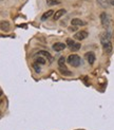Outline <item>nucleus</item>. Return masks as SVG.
<instances>
[{
	"label": "nucleus",
	"mask_w": 114,
	"mask_h": 130,
	"mask_svg": "<svg viewBox=\"0 0 114 130\" xmlns=\"http://www.w3.org/2000/svg\"><path fill=\"white\" fill-rule=\"evenodd\" d=\"M87 37H88V32H87V31H79V32H77V33L74 35L75 39H77V40H79V41L86 39Z\"/></svg>",
	"instance_id": "nucleus-4"
},
{
	"label": "nucleus",
	"mask_w": 114,
	"mask_h": 130,
	"mask_svg": "<svg viewBox=\"0 0 114 130\" xmlns=\"http://www.w3.org/2000/svg\"><path fill=\"white\" fill-rule=\"evenodd\" d=\"M67 47V44L66 43H63V42H56L53 44V50L56 51V52H60L62 50H65Z\"/></svg>",
	"instance_id": "nucleus-6"
},
{
	"label": "nucleus",
	"mask_w": 114,
	"mask_h": 130,
	"mask_svg": "<svg viewBox=\"0 0 114 130\" xmlns=\"http://www.w3.org/2000/svg\"><path fill=\"white\" fill-rule=\"evenodd\" d=\"M109 3H110L111 5H113V6H114V0H109Z\"/></svg>",
	"instance_id": "nucleus-21"
},
{
	"label": "nucleus",
	"mask_w": 114,
	"mask_h": 130,
	"mask_svg": "<svg viewBox=\"0 0 114 130\" xmlns=\"http://www.w3.org/2000/svg\"><path fill=\"white\" fill-rule=\"evenodd\" d=\"M65 63H66V58L62 56V57H60L58 59V66L59 67H63V66H65Z\"/></svg>",
	"instance_id": "nucleus-17"
},
{
	"label": "nucleus",
	"mask_w": 114,
	"mask_h": 130,
	"mask_svg": "<svg viewBox=\"0 0 114 130\" xmlns=\"http://www.w3.org/2000/svg\"><path fill=\"white\" fill-rule=\"evenodd\" d=\"M33 68H34V70H35L36 73H40V72H41V68H40V64H39V63L34 62V63H33Z\"/></svg>",
	"instance_id": "nucleus-14"
},
{
	"label": "nucleus",
	"mask_w": 114,
	"mask_h": 130,
	"mask_svg": "<svg viewBox=\"0 0 114 130\" xmlns=\"http://www.w3.org/2000/svg\"><path fill=\"white\" fill-rule=\"evenodd\" d=\"M85 57H86V59H87V61L90 63V64H93L94 63V61H95V55H94V53L93 52H87V53L85 54Z\"/></svg>",
	"instance_id": "nucleus-5"
},
{
	"label": "nucleus",
	"mask_w": 114,
	"mask_h": 130,
	"mask_svg": "<svg viewBox=\"0 0 114 130\" xmlns=\"http://www.w3.org/2000/svg\"><path fill=\"white\" fill-rule=\"evenodd\" d=\"M71 24L72 25H75V27H82L85 25V22L81 20V19H78V18H74L71 20Z\"/></svg>",
	"instance_id": "nucleus-8"
},
{
	"label": "nucleus",
	"mask_w": 114,
	"mask_h": 130,
	"mask_svg": "<svg viewBox=\"0 0 114 130\" xmlns=\"http://www.w3.org/2000/svg\"><path fill=\"white\" fill-rule=\"evenodd\" d=\"M35 62L39 63V64H44V63L47 62V60H46V58H43V57H41V56L39 55V56H37V57L35 58Z\"/></svg>",
	"instance_id": "nucleus-13"
},
{
	"label": "nucleus",
	"mask_w": 114,
	"mask_h": 130,
	"mask_svg": "<svg viewBox=\"0 0 114 130\" xmlns=\"http://www.w3.org/2000/svg\"><path fill=\"white\" fill-rule=\"evenodd\" d=\"M63 14H66V10L65 9H61V10H58L56 13H54V20H58L60 17H62Z\"/></svg>",
	"instance_id": "nucleus-9"
},
{
	"label": "nucleus",
	"mask_w": 114,
	"mask_h": 130,
	"mask_svg": "<svg viewBox=\"0 0 114 130\" xmlns=\"http://www.w3.org/2000/svg\"><path fill=\"white\" fill-rule=\"evenodd\" d=\"M37 55H42V56H44V57L48 58V59L50 60V62H52V61H53V57H52V55H51L49 52H47V51H40V52H38Z\"/></svg>",
	"instance_id": "nucleus-10"
},
{
	"label": "nucleus",
	"mask_w": 114,
	"mask_h": 130,
	"mask_svg": "<svg viewBox=\"0 0 114 130\" xmlns=\"http://www.w3.org/2000/svg\"><path fill=\"white\" fill-rule=\"evenodd\" d=\"M1 30L8 32L10 30V23L8 21H1Z\"/></svg>",
	"instance_id": "nucleus-12"
},
{
	"label": "nucleus",
	"mask_w": 114,
	"mask_h": 130,
	"mask_svg": "<svg viewBox=\"0 0 114 130\" xmlns=\"http://www.w3.org/2000/svg\"><path fill=\"white\" fill-rule=\"evenodd\" d=\"M101 41V45H103V49L106 53H111L112 52V43H111V40H100Z\"/></svg>",
	"instance_id": "nucleus-3"
},
{
	"label": "nucleus",
	"mask_w": 114,
	"mask_h": 130,
	"mask_svg": "<svg viewBox=\"0 0 114 130\" xmlns=\"http://www.w3.org/2000/svg\"><path fill=\"white\" fill-rule=\"evenodd\" d=\"M67 60L70 66L72 67H78L80 64V57L77 54H71L67 58Z\"/></svg>",
	"instance_id": "nucleus-1"
},
{
	"label": "nucleus",
	"mask_w": 114,
	"mask_h": 130,
	"mask_svg": "<svg viewBox=\"0 0 114 130\" xmlns=\"http://www.w3.org/2000/svg\"><path fill=\"white\" fill-rule=\"evenodd\" d=\"M59 72L62 74V75H65V76H71L72 75V72L70 70H68V68L66 66H63V67H59Z\"/></svg>",
	"instance_id": "nucleus-7"
},
{
	"label": "nucleus",
	"mask_w": 114,
	"mask_h": 130,
	"mask_svg": "<svg viewBox=\"0 0 114 130\" xmlns=\"http://www.w3.org/2000/svg\"><path fill=\"white\" fill-rule=\"evenodd\" d=\"M60 1L59 0H47V4L52 6V5H56V4H59Z\"/></svg>",
	"instance_id": "nucleus-15"
},
{
	"label": "nucleus",
	"mask_w": 114,
	"mask_h": 130,
	"mask_svg": "<svg viewBox=\"0 0 114 130\" xmlns=\"http://www.w3.org/2000/svg\"><path fill=\"white\" fill-rule=\"evenodd\" d=\"M70 49H71V51H73V52L78 51V50L80 49V43H79V42H75V43H74V44H73Z\"/></svg>",
	"instance_id": "nucleus-16"
},
{
	"label": "nucleus",
	"mask_w": 114,
	"mask_h": 130,
	"mask_svg": "<svg viewBox=\"0 0 114 130\" xmlns=\"http://www.w3.org/2000/svg\"><path fill=\"white\" fill-rule=\"evenodd\" d=\"M97 1L100 3V4H103V5H105V3L108 1V0H97Z\"/></svg>",
	"instance_id": "nucleus-19"
},
{
	"label": "nucleus",
	"mask_w": 114,
	"mask_h": 130,
	"mask_svg": "<svg viewBox=\"0 0 114 130\" xmlns=\"http://www.w3.org/2000/svg\"><path fill=\"white\" fill-rule=\"evenodd\" d=\"M77 28H78V27H75V25H74V27H70L69 30H70V31H76V29H77Z\"/></svg>",
	"instance_id": "nucleus-20"
},
{
	"label": "nucleus",
	"mask_w": 114,
	"mask_h": 130,
	"mask_svg": "<svg viewBox=\"0 0 114 130\" xmlns=\"http://www.w3.org/2000/svg\"><path fill=\"white\" fill-rule=\"evenodd\" d=\"M100 21H101V24H103V27L104 28H106V29H108L110 27V23H111V21H110V18H109V15L107 14V13H101L100 14Z\"/></svg>",
	"instance_id": "nucleus-2"
},
{
	"label": "nucleus",
	"mask_w": 114,
	"mask_h": 130,
	"mask_svg": "<svg viewBox=\"0 0 114 130\" xmlns=\"http://www.w3.org/2000/svg\"><path fill=\"white\" fill-rule=\"evenodd\" d=\"M74 43H75V42H74V40H73V39H71V38H68V39H67V45H69L70 48H71Z\"/></svg>",
	"instance_id": "nucleus-18"
},
{
	"label": "nucleus",
	"mask_w": 114,
	"mask_h": 130,
	"mask_svg": "<svg viewBox=\"0 0 114 130\" xmlns=\"http://www.w3.org/2000/svg\"><path fill=\"white\" fill-rule=\"evenodd\" d=\"M53 14H54V13H53V11H52V10H49L48 12H46V13H44V14L41 16V20H42V21L47 20V19H48L49 17H51V16H52Z\"/></svg>",
	"instance_id": "nucleus-11"
}]
</instances>
